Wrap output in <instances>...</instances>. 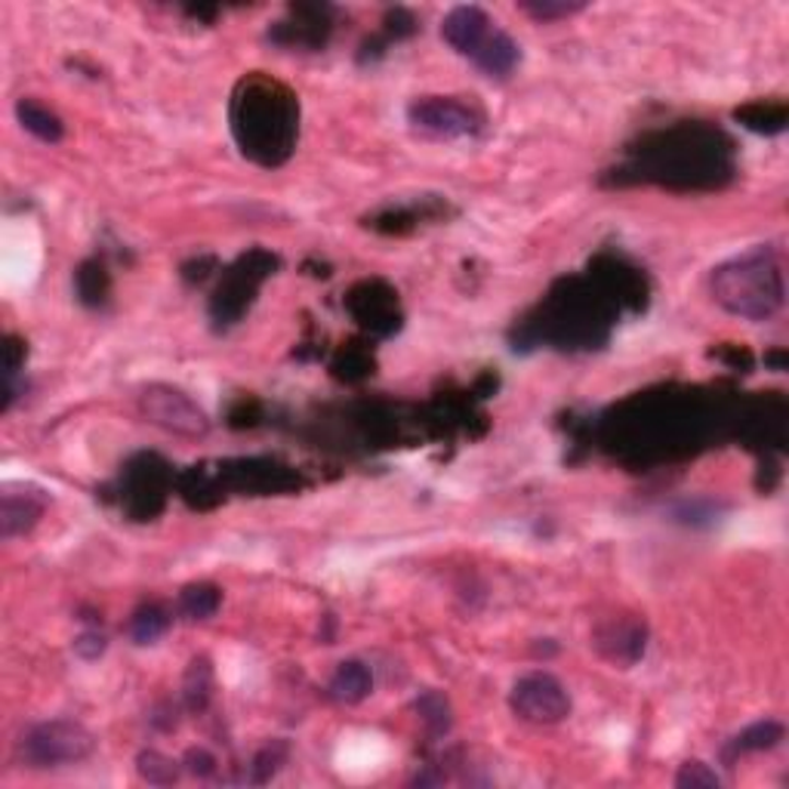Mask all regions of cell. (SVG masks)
Instances as JSON below:
<instances>
[{
	"mask_svg": "<svg viewBox=\"0 0 789 789\" xmlns=\"http://www.w3.org/2000/svg\"><path fill=\"white\" fill-rule=\"evenodd\" d=\"M734 120H738L740 127L758 133V137H777V133L787 130L789 108L787 103H774V99L762 103V99H755V103L740 105L738 111H734Z\"/></svg>",
	"mask_w": 789,
	"mask_h": 789,
	"instance_id": "19",
	"label": "cell"
},
{
	"mask_svg": "<svg viewBox=\"0 0 789 789\" xmlns=\"http://www.w3.org/2000/svg\"><path fill=\"white\" fill-rule=\"evenodd\" d=\"M765 361L774 364V370H787V352H784V349H777L772 355H765Z\"/></svg>",
	"mask_w": 789,
	"mask_h": 789,
	"instance_id": "39",
	"label": "cell"
},
{
	"mask_svg": "<svg viewBox=\"0 0 789 789\" xmlns=\"http://www.w3.org/2000/svg\"><path fill=\"white\" fill-rule=\"evenodd\" d=\"M497 25L491 22V16L481 10V7H454L450 13L445 16L441 22V37H445L447 44L454 47V50L460 52V56H469V59H475V52L484 47V40L491 37Z\"/></svg>",
	"mask_w": 789,
	"mask_h": 789,
	"instance_id": "15",
	"label": "cell"
},
{
	"mask_svg": "<svg viewBox=\"0 0 789 789\" xmlns=\"http://www.w3.org/2000/svg\"><path fill=\"white\" fill-rule=\"evenodd\" d=\"M186 768L191 774H198V777H210V774L216 772V758L207 753V750H189L186 753Z\"/></svg>",
	"mask_w": 789,
	"mask_h": 789,
	"instance_id": "35",
	"label": "cell"
},
{
	"mask_svg": "<svg viewBox=\"0 0 789 789\" xmlns=\"http://www.w3.org/2000/svg\"><path fill=\"white\" fill-rule=\"evenodd\" d=\"M330 10L327 7H311V3H299L291 7V19L287 22H278L272 28V40L284 44V47H325L327 37H330Z\"/></svg>",
	"mask_w": 789,
	"mask_h": 789,
	"instance_id": "14",
	"label": "cell"
},
{
	"mask_svg": "<svg viewBox=\"0 0 789 789\" xmlns=\"http://www.w3.org/2000/svg\"><path fill=\"white\" fill-rule=\"evenodd\" d=\"M173 484L170 466L164 463L157 454H139L123 469V487H120V503L133 521H152L164 503Z\"/></svg>",
	"mask_w": 789,
	"mask_h": 789,
	"instance_id": "7",
	"label": "cell"
},
{
	"mask_svg": "<svg viewBox=\"0 0 789 789\" xmlns=\"http://www.w3.org/2000/svg\"><path fill=\"white\" fill-rule=\"evenodd\" d=\"M0 352H3V377L13 379L22 370V364H25V355H28V345L22 337H7L3 345H0Z\"/></svg>",
	"mask_w": 789,
	"mask_h": 789,
	"instance_id": "33",
	"label": "cell"
},
{
	"mask_svg": "<svg viewBox=\"0 0 789 789\" xmlns=\"http://www.w3.org/2000/svg\"><path fill=\"white\" fill-rule=\"evenodd\" d=\"M370 691H374V675L361 660L340 663L337 672H333V679H330V694L340 704H361V700L370 697Z\"/></svg>",
	"mask_w": 789,
	"mask_h": 789,
	"instance_id": "20",
	"label": "cell"
},
{
	"mask_svg": "<svg viewBox=\"0 0 789 789\" xmlns=\"http://www.w3.org/2000/svg\"><path fill=\"white\" fill-rule=\"evenodd\" d=\"M780 740H784V725L780 721H755L750 728H743L738 738L728 740V746L721 750V758H725L728 768H734V762H738L740 755L774 750Z\"/></svg>",
	"mask_w": 789,
	"mask_h": 789,
	"instance_id": "17",
	"label": "cell"
},
{
	"mask_svg": "<svg viewBox=\"0 0 789 789\" xmlns=\"http://www.w3.org/2000/svg\"><path fill=\"white\" fill-rule=\"evenodd\" d=\"M207 266L213 269V266H216V259H213V257L191 259V262H186V266H182V278H186V281H204V278L210 275V272H207Z\"/></svg>",
	"mask_w": 789,
	"mask_h": 789,
	"instance_id": "37",
	"label": "cell"
},
{
	"mask_svg": "<svg viewBox=\"0 0 789 789\" xmlns=\"http://www.w3.org/2000/svg\"><path fill=\"white\" fill-rule=\"evenodd\" d=\"M515 716L533 725H558L570 716V697L565 685L550 672H531L515 682L509 694Z\"/></svg>",
	"mask_w": 789,
	"mask_h": 789,
	"instance_id": "10",
	"label": "cell"
},
{
	"mask_svg": "<svg viewBox=\"0 0 789 789\" xmlns=\"http://www.w3.org/2000/svg\"><path fill=\"white\" fill-rule=\"evenodd\" d=\"M223 592L213 584H191L179 592V614L186 620H207L220 611Z\"/></svg>",
	"mask_w": 789,
	"mask_h": 789,
	"instance_id": "24",
	"label": "cell"
},
{
	"mask_svg": "<svg viewBox=\"0 0 789 789\" xmlns=\"http://www.w3.org/2000/svg\"><path fill=\"white\" fill-rule=\"evenodd\" d=\"M734 176V145L716 127L679 123L635 142L629 161L611 170L614 186L653 182L672 191H709Z\"/></svg>",
	"mask_w": 789,
	"mask_h": 789,
	"instance_id": "1",
	"label": "cell"
},
{
	"mask_svg": "<svg viewBox=\"0 0 789 789\" xmlns=\"http://www.w3.org/2000/svg\"><path fill=\"white\" fill-rule=\"evenodd\" d=\"M420 220H423V210L416 213L413 207H389L370 220V228H377L382 235H404V232L416 228Z\"/></svg>",
	"mask_w": 789,
	"mask_h": 789,
	"instance_id": "29",
	"label": "cell"
},
{
	"mask_svg": "<svg viewBox=\"0 0 789 789\" xmlns=\"http://www.w3.org/2000/svg\"><path fill=\"white\" fill-rule=\"evenodd\" d=\"M210 687H213V672L204 657L201 660H191L189 672H186V704L195 713H201L210 700Z\"/></svg>",
	"mask_w": 789,
	"mask_h": 789,
	"instance_id": "27",
	"label": "cell"
},
{
	"mask_svg": "<svg viewBox=\"0 0 789 789\" xmlns=\"http://www.w3.org/2000/svg\"><path fill=\"white\" fill-rule=\"evenodd\" d=\"M137 768H139V777H142V780L157 784V787H170V784H176V777H179L176 762L167 758V755L155 753V750H149V753L139 755Z\"/></svg>",
	"mask_w": 789,
	"mask_h": 789,
	"instance_id": "28",
	"label": "cell"
},
{
	"mask_svg": "<svg viewBox=\"0 0 789 789\" xmlns=\"http://www.w3.org/2000/svg\"><path fill=\"white\" fill-rule=\"evenodd\" d=\"M139 411L149 423L161 429L176 432V435H204L210 429L207 413L191 401L189 394L173 389V386H149L139 394Z\"/></svg>",
	"mask_w": 789,
	"mask_h": 789,
	"instance_id": "11",
	"label": "cell"
},
{
	"mask_svg": "<svg viewBox=\"0 0 789 789\" xmlns=\"http://www.w3.org/2000/svg\"><path fill=\"white\" fill-rule=\"evenodd\" d=\"M74 651L81 653L84 660H96L105 651V638L99 633H84L74 638Z\"/></svg>",
	"mask_w": 789,
	"mask_h": 789,
	"instance_id": "36",
	"label": "cell"
},
{
	"mask_svg": "<svg viewBox=\"0 0 789 789\" xmlns=\"http://www.w3.org/2000/svg\"><path fill=\"white\" fill-rule=\"evenodd\" d=\"M284 758H287V743L284 740H272L269 746H262L254 758V765H250V780L254 784H266V780H272L275 772L284 765Z\"/></svg>",
	"mask_w": 789,
	"mask_h": 789,
	"instance_id": "30",
	"label": "cell"
},
{
	"mask_svg": "<svg viewBox=\"0 0 789 789\" xmlns=\"http://www.w3.org/2000/svg\"><path fill=\"white\" fill-rule=\"evenodd\" d=\"M525 13H531L533 19H543V22H552V19H565L570 13H580L584 3H552V0H543V3H521Z\"/></svg>",
	"mask_w": 789,
	"mask_h": 789,
	"instance_id": "34",
	"label": "cell"
},
{
	"mask_svg": "<svg viewBox=\"0 0 789 789\" xmlns=\"http://www.w3.org/2000/svg\"><path fill=\"white\" fill-rule=\"evenodd\" d=\"M416 713H420V719L426 725V731H429L432 738H441L450 731V704H447L445 697L438 694V691H426L420 700H416Z\"/></svg>",
	"mask_w": 789,
	"mask_h": 789,
	"instance_id": "26",
	"label": "cell"
},
{
	"mask_svg": "<svg viewBox=\"0 0 789 789\" xmlns=\"http://www.w3.org/2000/svg\"><path fill=\"white\" fill-rule=\"evenodd\" d=\"M408 120L416 130L435 139L479 137L484 130V115L475 105L460 103L454 96H423L408 105Z\"/></svg>",
	"mask_w": 789,
	"mask_h": 789,
	"instance_id": "8",
	"label": "cell"
},
{
	"mask_svg": "<svg viewBox=\"0 0 789 789\" xmlns=\"http://www.w3.org/2000/svg\"><path fill=\"white\" fill-rule=\"evenodd\" d=\"M345 309L370 337H392L404 321L398 293L379 278H364L345 293Z\"/></svg>",
	"mask_w": 789,
	"mask_h": 789,
	"instance_id": "9",
	"label": "cell"
},
{
	"mask_svg": "<svg viewBox=\"0 0 789 789\" xmlns=\"http://www.w3.org/2000/svg\"><path fill=\"white\" fill-rule=\"evenodd\" d=\"M713 299L721 309L746 318V321H768L784 306V269L772 250L755 247L750 254L721 262L713 272Z\"/></svg>",
	"mask_w": 789,
	"mask_h": 789,
	"instance_id": "4",
	"label": "cell"
},
{
	"mask_svg": "<svg viewBox=\"0 0 789 789\" xmlns=\"http://www.w3.org/2000/svg\"><path fill=\"white\" fill-rule=\"evenodd\" d=\"M382 37L386 40H401V37H411L420 25H416V19H413L411 10H404V7H394V10H389L386 13V19H382Z\"/></svg>",
	"mask_w": 789,
	"mask_h": 789,
	"instance_id": "32",
	"label": "cell"
},
{
	"mask_svg": "<svg viewBox=\"0 0 789 789\" xmlns=\"http://www.w3.org/2000/svg\"><path fill=\"white\" fill-rule=\"evenodd\" d=\"M167 626H170V614L161 604H142L137 614L130 617V623H127V633H130V638L137 645H152V641H157L161 635L167 633Z\"/></svg>",
	"mask_w": 789,
	"mask_h": 789,
	"instance_id": "25",
	"label": "cell"
},
{
	"mask_svg": "<svg viewBox=\"0 0 789 789\" xmlns=\"http://www.w3.org/2000/svg\"><path fill=\"white\" fill-rule=\"evenodd\" d=\"M44 515V497L37 491H3L0 497V533L10 540L19 533H28Z\"/></svg>",
	"mask_w": 789,
	"mask_h": 789,
	"instance_id": "16",
	"label": "cell"
},
{
	"mask_svg": "<svg viewBox=\"0 0 789 789\" xmlns=\"http://www.w3.org/2000/svg\"><path fill=\"white\" fill-rule=\"evenodd\" d=\"M16 118L19 123L37 137L40 142H59L66 137V127H62V118L50 111L47 105H40L37 99H19L16 103Z\"/></svg>",
	"mask_w": 789,
	"mask_h": 789,
	"instance_id": "22",
	"label": "cell"
},
{
	"mask_svg": "<svg viewBox=\"0 0 789 789\" xmlns=\"http://www.w3.org/2000/svg\"><path fill=\"white\" fill-rule=\"evenodd\" d=\"M374 367H377L374 352H370L364 343H358V340L343 345V349L333 355V361H330L333 377L343 379V382H361V379H367L374 374Z\"/></svg>",
	"mask_w": 789,
	"mask_h": 789,
	"instance_id": "23",
	"label": "cell"
},
{
	"mask_svg": "<svg viewBox=\"0 0 789 789\" xmlns=\"http://www.w3.org/2000/svg\"><path fill=\"white\" fill-rule=\"evenodd\" d=\"M74 293H78V299H81L84 306H90V309L105 306V299H108V293H111V275H108L103 259H86V262L78 266V272H74Z\"/></svg>",
	"mask_w": 789,
	"mask_h": 789,
	"instance_id": "21",
	"label": "cell"
},
{
	"mask_svg": "<svg viewBox=\"0 0 789 789\" xmlns=\"http://www.w3.org/2000/svg\"><path fill=\"white\" fill-rule=\"evenodd\" d=\"M472 62H475L487 78H509L515 66L521 62V50H518V44H515L513 37L506 35L503 28H494L491 37L484 40V47L475 52Z\"/></svg>",
	"mask_w": 789,
	"mask_h": 789,
	"instance_id": "18",
	"label": "cell"
},
{
	"mask_svg": "<svg viewBox=\"0 0 789 789\" xmlns=\"http://www.w3.org/2000/svg\"><path fill=\"white\" fill-rule=\"evenodd\" d=\"M645 645H648V629L635 617H614L596 629V648L620 667L638 663L645 653Z\"/></svg>",
	"mask_w": 789,
	"mask_h": 789,
	"instance_id": "13",
	"label": "cell"
},
{
	"mask_svg": "<svg viewBox=\"0 0 789 789\" xmlns=\"http://www.w3.org/2000/svg\"><path fill=\"white\" fill-rule=\"evenodd\" d=\"M617 303L596 281L565 278L540 303V309L518 321L513 333L515 349L558 345V349H599L611 337Z\"/></svg>",
	"mask_w": 789,
	"mask_h": 789,
	"instance_id": "3",
	"label": "cell"
},
{
	"mask_svg": "<svg viewBox=\"0 0 789 789\" xmlns=\"http://www.w3.org/2000/svg\"><path fill=\"white\" fill-rule=\"evenodd\" d=\"M675 787L679 789H719V774L713 772L704 762H685L675 774Z\"/></svg>",
	"mask_w": 789,
	"mask_h": 789,
	"instance_id": "31",
	"label": "cell"
},
{
	"mask_svg": "<svg viewBox=\"0 0 789 789\" xmlns=\"http://www.w3.org/2000/svg\"><path fill=\"white\" fill-rule=\"evenodd\" d=\"M232 137L240 155L259 167H281L296 149L299 137V99L291 86L250 71L232 93Z\"/></svg>",
	"mask_w": 789,
	"mask_h": 789,
	"instance_id": "2",
	"label": "cell"
},
{
	"mask_svg": "<svg viewBox=\"0 0 789 789\" xmlns=\"http://www.w3.org/2000/svg\"><path fill=\"white\" fill-rule=\"evenodd\" d=\"M278 266H281V259L269 250H262V247L235 259L220 278L213 296H210V318L220 327L238 325L240 318L247 315V309L254 306L262 281L275 275Z\"/></svg>",
	"mask_w": 789,
	"mask_h": 789,
	"instance_id": "5",
	"label": "cell"
},
{
	"mask_svg": "<svg viewBox=\"0 0 789 789\" xmlns=\"http://www.w3.org/2000/svg\"><path fill=\"white\" fill-rule=\"evenodd\" d=\"M713 355L721 361H728L731 367H740V364L750 367V364H753V355H750L746 349H740V345H728V349H719V352H713Z\"/></svg>",
	"mask_w": 789,
	"mask_h": 789,
	"instance_id": "38",
	"label": "cell"
},
{
	"mask_svg": "<svg viewBox=\"0 0 789 789\" xmlns=\"http://www.w3.org/2000/svg\"><path fill=\"white\" fill-rule=\"evenodd\" d=\"M220 479L225 487L244 494H287L299 487V475L275 460H235L220 469Z\"/></svg>",
	"mask_w": 789,
	"mask_h": 789,
	"instance_id": "12",
	"label": "cell"
},
{
	"mask_svg": "<svg viewBox=\"0 0 789 789\" xmlns=\"http://www.w3.org/2000/svg\"><path fill=\"white\" fill-rule=\"evenodd\" d=\"M93 750H96V738L81 721L69 719L40 721L22 738V755L32 768L74 765V762H84Z\"/></svg>",
	"mask_w": 789,
	"mask_h": 789,
	"instance_id": "6",
	"label": "cell"
}]
</instances>
